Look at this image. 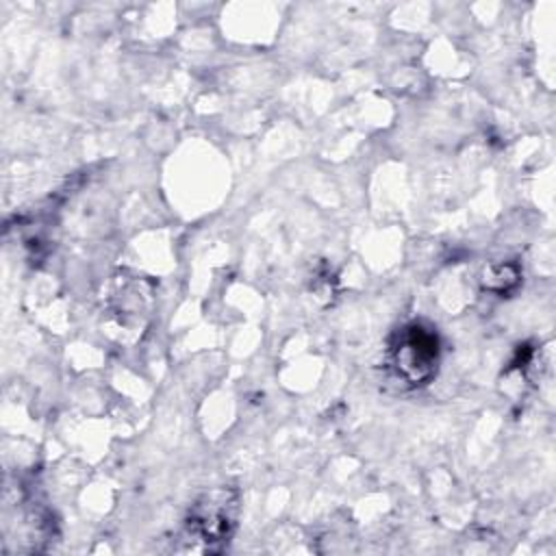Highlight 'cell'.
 Wrapping results in <instances>:
<instances>
[{
  "instance_id": "1",
  "label": "cell",
  "mask_w": 556,
  "mask_h": 556,
  "mask_svg": "<svg viewBox=\"0 0 556 556\" xmlns=\"http://www.w3.org/2000/svg\"><path fill=\"white\" fill-rule=\"evenodd\" d=\"M437 337L421 326H408L402 330L400 341L391 348L393 369L408 384H421L437 367Z\"/></svg>"
},
{
  "instance_id": "2",
  "label": "cell",
  "mask_w": 556,
  "mask_h": 556,
  "mask_svg": "<svg viewBox=\"0 0 556 556\" xmlns=\"http://www.w3.org/2000/svg\"><path fill=\"white\" fill-rule=\"evenodd\" d=\"M235 502L228 500L226 491H215L211 497L200 502L191 517V530H195L204 541H222L232 530Z\"/></svg>"
}]
</instances>
